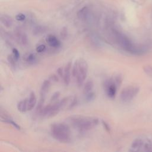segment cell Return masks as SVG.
<instances>
[{
    "mask_svg": "<svg viewBox=\"0 0 152 152\" xmlns=\"http://www.w3.org/2000/svg\"><path fill=\"white\" fill-rule=\"evenodd\" d=\"M69 123L76 128L80 131H88L96 127L99 119L95 117L83 116H72L68 118Z\"/></svg>",
    "mask_w": 152,
    "mask_h": 152,
    "instance_id": "1",
    "label": "cell"
},
{
    "mask_svg": "<svg viewBox=\"0 0 152 152\" xmlns=\"http://www.w3.org/2000/svg\"><path fill=\"white\" fill-rule=\"evenodd\" d=\"M115 38L118 44L126 51L134 55H140L144 52V48L133 44L125 35L119 32H114Z\"/></svg>",
    "mask_w": 152,
    "mask_h": 152,
    "instance_id": "2",
    "label": "cell"
},
{
    "mask_svg": "<svg viewBox=\"0 0 152 152\" xmlns=\"http://www.w3.org/2000/svg\"><path fill=\"white\" fill-rule=\"evenodd\" d=\"M52 136L61 143H69L71 140V131L69 126L65 123H55L51 128Z\"/></svg>",
    "mask_w": 152,
    "mask_h": 152,
    "instance_id": "3",
    "label": "cell"
},
{
    "mask_svg": "<svg viewBox=\"0 0 152 152\" xmlns=\"http://www.w3.org/2000/svg\"><path fill=\"white\" fill-rule=\"evenodd\" d=\"M69 99V97L65 98L61 101L55 102L54 104H49L46 106H44L39 112V113L43 117H53L57 115L60 110L62 109L66 105Z\"/></svg>",
    "mask_w": 152,
    "mask_h": 152,
    "instance_id": "4",
    "label": "cell"
},
{
    "mask_svg": "<svg viewBox=\"0 0 152 152\" xmlns=\"http://www.w3.org/2000/svg\"><path fill=\"white\" fill-rule=\"evenodd\" d=\"M139 88L137 86H130L125 87L121 91L120 99L123 102H128L133 100L138 93Z\"/></svg>",
    "mask_w": 152,
    "mask_h": 152,
    "instance_id": "5",
    "label": "cell"
},
{
    "mask_svg": "<svg viewBox=\"0 0 152 152\" xmlns=\"http://www.w3.org/2000/svg\"><path fill=\"white\" fill-rule=\"evenodd\" d=\"M88 64L83 58L80 59L78 65V72L76 77L77 83L79 86H81L85 80L88 73Z\"/></svg>",
    "mask_w": 152,
    "mask_h": 152,
    "instance_id": "6",
    "label": "cell"
},
{
    "mask_svg": "<svg viewBox=\"0 0 152 152\" xmlns=\"http://www.w3.org/2000/svg\"><path fill=\"white\" fill-rule=\"evenodd\" d=\"M117 87L113 77H111L104 82V88L106 95L111 99H113L115 97Z\"/></svg>",
    "mask_w": 152,
    "mask_h": 152,
    "instance_id": "7",
    "label": "cell"
},
{
    "mask_svg": "<svg viewBox=\"0 0 152 152\" xmlns=\"http://www.w3.org/2000/svg\"><path fill=\"white\" fill-rule=\"evenodd\" d=\"M72 67V63L70 61L66 65L64 69V81L66 85H69L71 81V70Z\"/></svg>",
    "mask_w": 152,
    "mask_h": 152,
    "instance_id": "8",
    "label": "cell"
},
{
    "mask_svg": "<svg viewBox=\"0 0 152 152\" xmlns=\"http://www.w3.org/2000/svg\"><path fill=\"white\" fill-rule=\"evenodd\" d=\"M46 42L52 48H57L61 46V42L55 36L50 35L46 37Z\"/></svg>",
    "mask_w": 152,
    "mask_h": 152,
    "instance_id": "9",
    "label": "cell"
},
{
    "mask_svg": "<svg viewBox=\"0 0 152 152\" xmlns=\"http://www.w3.org/2000/svg\"><path fill=\"white\" fill-rule=\"evenodd\" d=\"M51 84V81L49 80H45L42 84L41 91H40V95L41 98H45L46 95L48 92V91L50 88Z\"/></svg>",
    "mask_w": 152,
    "mask_h": 152,
    "instance_id": "10",
    "label": "cell"
},
{
    "mask_svg": "<svg viewBox=\"0 0 152 152\" xmlns=\"http://www.w3.org/2000/svg\"><path fill=\"white\" fill-rule=\"evenodd\" d=\"M16 36L17 41L19 42V44L23 46H25L28 43L27 37L24 33L20 31V30H19V31L16 32Z\"/></svg>",
    "mask_w": 152,
    "mask_h": 152,
    "instance_id": "11",
    "label": "cell"
},
{
    "mask_svg": "<svg viewBox=\"0 0 152 152\" xmlns=\"http://www.w3.org/2000/svg\"><path fill=\"white\" fill-rule=\"evenodd\" d=\"M37 99L35 95V93L34 92H32L30 94L29 98L28 99V105H27V111H30L32 110L36 104Z\"/></svg>",
    "mask_w": 152,
    "mask_h": 152,
    "instance_id": "12",
    "label": "cell"
},
{
    "mask_svg": "<svg viewBox=\"0 0 152 152\" xmlns=\"http://www.w3.org/2000/svg\"><path fill=\"white\" fill-rule=\"evenodd\" d=\"M28 99H24L20 101L17 104V109L20 112L24 113L27 111Z\"/></svg>",
    "mask_w": 152,
    "mask_h": 152,
    "instance_id": "13",
    "label": "cell"
},
{
    "mask_svg": "<svg viewBox=\"0 0 152 152\" xmlns=\"http://www.w3.org/2000/svg\"><path fill=\"white\" fill-rule=\"evenodd\" d=\"M36 55L32 53H28L23 56V60L29 64H33L36 61Z\"/></svg>",
    "mask_w": 152,
    "mask_h": 152,
    "instance_id": "14",
    "label": "cell"
},
{
    "mask_svg": "<svg viewBox=\"0 0 152 152\" xmlns=\"http://www.w3.org/2000/svg\"><path fill=\"white\" fill-rule=\"evenodd\" d=\"M94 87V83L92 80H88L84 84L83 88V92L84 94H87L92 92Z\"/></svg>",
    "mask_w": 152,
    "mask_h": 152,
    "instance_id": "15",
    "label": "cell"
},
{
    "mask_svg": "<svg viewBox=\"0 0 152 152\" xmlns=\"http://www.w3.org/2000/svg\"><path fill=\"white\" fill-rule=\"evenodd\" d=\"M143 142L140 139H136L135 140L132 144H131V148L133 151H138L143 146Z\"/></svg>",
    "mask_w": 152,
    "mask_h": 152,
    "instance_id": "16",
    "label": "cell"
},
{
    "mask_svg": "<svg viewBox=\"0 0 152 152\" xmlns=\"http://www.w3.org/2000/svg\"><path fill=\"white\" fill-rule=\"evenodd\" d=\"M1 21L2 23L7 27H10L12 25L13 21L12 20L10 17H9V16H4L1 17Z\"/></svg>",
    "mask_w": 152,
    "mask_h": 152,
    "instance_id": "17",
    "label": "cell"
},
{
    "mask_svg": "<svg viewBox=\"0 0 152 152\" xmlns=\"http://www.w3.org/2000/svg\"><path fill=\"white\" fill-rule=\"evenodd\" d=\"M86 95V101L87 102H90L91 101H93L95 99L96 97V95L94 92H90L87 94H85Z\"/></svg>",
    "mask_w": 152,
    "mask_h": 152,
    "instance_id": "18",
    "label": "cell"
},
{
    "mask_svg": "<svg viewBox=\"0 0 152 152\" xmlns=\"http://www.w3.org/2000/svg\"><path fill=\"white\" fill-rule=\"evenodd\" d=\"M144 71L145 72V73L150 78H152V66L147 65V66H145L143 67Z\"/></svg>",
    "mask_w": 152,
    "mask_h": 152,
    "instance_id": "19",
    "label": "cell"
},
{
    "mask_svg": "<svg viewBox=\"0 0 152 152\" xmlns=\"http://www.w3.org/2000/svg\"><path fill=\"white\" fill-rule=\"evenodd\" d=\"M7 59L8 61L9 62V63L11 64V66L14 67L16 66V63L17 61V60L16 59V58L14 56V55H9L7 57Z\"/></svg>",
    "mask_w": 152,
    "mask_h": 152,
    "instance_id": "20",
    "label": "cell"
},
{
    "mask_svg": "<svg viewBox=\"0 0 152 152\" xmlns=\"http://www.w3.org/2000/svg\"><path fill=\"white\" fill-rule=\"evenodd\" d=\"M78 61H76L75 62L73 70H72V75L73 77L76 78L77 75V72H78Z\"/></svg>",
    "mask_w": 152,
    "mask_h": 152,
    "instance_id": "21",
    "label": "cell"
},
{
    "mask_svg": "<svg viewBox=\"0 0 152 152\" xmlns=\"http://www.w3.org/2000/svg\"><path fill=\"white\" fill-rule=\"evenodd\" d=\"M4 123H9V124L12 125L15 128H16L17 130H20V127L16 123H15L14 121H13L11 118L6 120Z\"/></svg>",
    "mask_w": 152,
    "mask_h": 152,
    "instance_id": "22",
    "label": "cell"
},
{
    "mask_svg": "<svg viewBox=\"0 0 152 152\" xmlns=\"http://www.w3.org/2000/svg\"><path fill=\"white\" fill-rule=\"evenodd\" d=\"M113 78L116 86L119 87L121 85V83H122V77H121L120 75H117L115 76Z\"/></svg>",
    "mask_w": 152,
    "mask_h": 152,
    "instance_id": "23",
    "label": "cell"
},
{
    "mask_svg": "<svg viewBox=\"0 0 152 152\" xmlns=\"http://www.w3.org/2000/svg\"><path fill=\"white\" fill-rule=\"evenodd\" d=\"M45 49H46V46L44 44H41V45H39L38 46H37L36 51L37 52L41 53V52H44L45 51Z\"/></svg>",
    "mask_w": 152,
    "mask_h": 152,
    "instance_id": "24",
    "label": "cell"
},
{
    "mask_svg": "<svg viewBox=\"0 0 152 152\" xmlns=\"http://www.w3.org/2000/svg\"><path fill=\"white\" fill-rule=\"evenodd\" d=\"M57 73L58 75L62 78H64V70L63 69V68L60 67L57 70Z\"/></svg>",
    "mask_w": 152,
    "mask_h": 152,
    "instance_id": "25",
    "label": "cell"
},
{
    "mask_svg": "<svg viewBox=\"0 0 152 152\" xmlns=\"http://www.w3.org/2000/svg\"><path fill=\"white\" fill-rule=\"evenodd\" d=\"M16 19L17 21H24L26 19V16L22 13L18 14L16 16Z\"/></svg>",
    "mask_w": 152,
    "mask_h": 152,
    "instance_id": "26",
    "label": "cell"
},
{
    "mask_svg": "<svg viewBox=\"0 0 152 152\" xmlns=\"http://www.w3.org/2000/svg\"><path fill=\"white\" fill-rule=\"evenodd\" d=\"M12 52H13V55H14V56L16 58V59L17 60H18L20 58V53H19V51L16 49V48H13V51H12Z\"/></svg>",
    "mask_w": 152,
    "mask_h": 152,
    "instance_id": "27",
    "label": "cell"
},
{
    "mask_svg": "<svg viewBox=\"0 0 152 152\" xmlns=\"http://www.w3.org/2000/svg\"><path fill=\"white\" fill-rule=\"evenodd\" d=\"M102 125H103L104 128L105 129V130L107 132L110 133L111 132V128H110L109 126L108 125V124L106 122H105V121H102Z\"/></svg>",
    "mask_w": 152,
    "mask_h": 152,
    "instance_id": "28",
    "label": "cell"
},
{
    "mask_svg": "<svg viewBox=\"0 0 152 152\" xmlns=\"http://www.w3.org/2000/svg\"><path fill=\"white\" fill-rule=\"evenodd\" d=\"M49 80L51 81H52V82H57L58 81V78L57 77L56 75L55 74H52L49 76Z\"/></svg>",
    "mask_w": 152,
    "mask_h": 152,
    "instance_id": "29",
    "label": "cell"
},
{
    "mask_svg": "<svg viewBox=\"0 0 152 152\" xmlns=\"http://www.w3.org/2000/svg\"><path fill=\"white\" fill-rule=\"evenodd\" d=\"M59 96H60V93L59 92H55L53 95H52V96L51 97V101L52 102V101H56L58 98H59Z\"/></svg>",
    "mask_w": 152,
    "mask_h": 152,
    "instance_id": "30",
    "label": "cell"
},
{
    "mask_svg": "<svg viewBox=\"0 0 152 152\" xmlns=\"http://www.w3.org/2000/svg\"><path fill=\"white\" fill-rule=\"evenodd\" d=\"M77 104V99L76 97H74L73 99V101H72V102H71V103L69 106V108H73V107L76 106Z\"/></svg>",
    "mask_w": 152,
    "mask_h": 152,
    "instance_id": "31",
    "label": "cell"
}]
</instances>
